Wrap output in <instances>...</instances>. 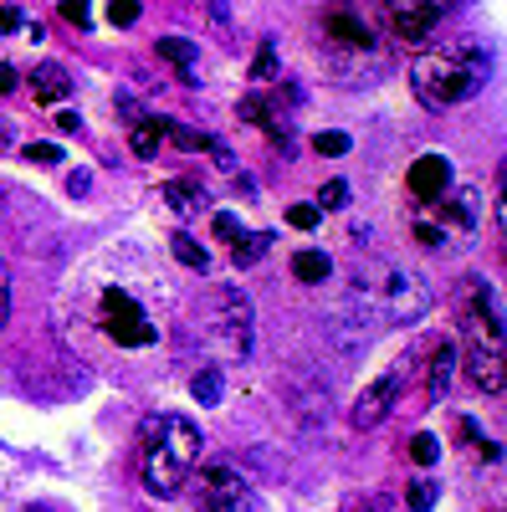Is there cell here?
<instances>
[{"label":"cell","mask_w":507,"mask_h":512,"mask_svg":"<svg viewBox=\"0 0 507 512\" xmlns=\"http://www.w3.org/2000/svg\"><path fill=\"white\" fill-rule=\"evenodd\" d=\"M103 323H108V333H113V344H123V349H144V344H154V323H149V313H144L123 287H108V292H103Z\"/></svg>","instance_id":"6"},{"label":"cell","mask_w":507,"mask_h":512,"mask_svg":"<svg viewBox=\"0 0 507 512\" xmlns=\"http://www.w3.org/2000/svg\"><path fill=\"white\" fill-rule=\"evenodd\" d=\"M446 190H451V164H446L441 154H420V159L410 164V195L441 200Z\"/></svg>","instance_id":"11"},{"label":"cell","mask_w":507,"mask_h":512,"mask_svg":"<svg viewBox=\"0 0 507 512\" xmlns=\"http://www.w3.org/2000/svg\"><path fill=\"white\" fill-rule=\"evenodd\" d=\"M159 57L190 67V62H195V47H190V41H180V36H159Z\"/></svg>","instance_id":"23"},{"label":"cell","mask_w":507,"mask_h":512,"mask_svg":"<svg viewBox=\"0 0 507 512\" xmlns=\"http://www.w3.org/2000/svg\"><path fill=\"white\" fill-rule=\"evenodd\" d=\"M62 16H67V21H72V26H88V21H93V16H88V11H82V6H67V11H62Z\"/></svg>","instance_id":"36"},{"label":"cell","mask_w":507,"mask_h":512,"mask_svg":"<svg viewBox=\"0 0 507 512\" xmlns=\"http://www.w3.org/2000/svg\"><path fill=\"white\" fill-rule=\"evenodd\" d=\"M251 328H257V318H251V303L241 287H226L221 292V338H226V354L231 359H251Z\"/></svg>","instance_id":"7"},{"label":"cell","mask_w":507,"mask_h":512,"mask_svg":"<svg viewBox=\"0 0 507 512\" xmlns=\"http://www.w3.org/2000/svg\"><path fill=\"white\" fill-rule=\"evenodd\" d=\"M190 390H195V400H200V405H216V400L226 395V379H221V369H200Z\"/></svg>","instance_id":"20"},{"label":"cell","mask_w":507,"mask_h":512,"mask_svg":"<svg viewBox=\"0 0 507 512\" xmlns=\"http://www.w3.org/2000/svg\"><path fill=\"white\" fill-rule=\"evenodd\" d=\"M164 134H169V118H139L134 134H129V149H134L139 159H154L159 144H164Z\"/></svg>","instance_id":"17"},{"label":"cell","mask_w":507,"mask_h":512,"mask_svg":"<svg viewBox=\"0 0 507 512\" xmlns=\"http://www.w3.org/2000/svg\"><path fill=\"white\" fill-rule=\"evenodd\" d=\"M426 308H431V287L405 267H390L385 282H379V313L390 323H415Z\"/></svg>","instance_id":"5"},{"label":"cell","mask_w":507,"mask_h":512,"mask_svg":"<svg viewBox=\"0 0 507 512\" xmlns=\"http://www.w3.org/2000/svg\"><path fill=\"white\" fill-rule=\"evenodd\" d=\"M461 441H477V425H472V420H461ZM482 456H487V461H497V446H492V441H482Z\"/></svg>","instance_id":"32"},{"label":"cell","mask_w":507,"mask_h":512,"mask_svg":"<svg viewBox=\"0 0 507 512\" xmlns=\"http://www.w3.org/2000/svg\"><path fill=\"white\" fill-rule=\"evenodd\" d=\"M436 221H446V226H456V231H472V226H477V190H472V185L446 190L441 205H436ZM446 226H441V231H446Z\"/></svg>","instance_id":"13"},{"label":"cell","mask_w":507,"mask_h":512,"mask_svg":"<svg viewBox=\"0 0 507 512\" xmlns=\"http://www.w3.org/2000/svg\"><path fill=\"white\" fill-rule=\"evenodd\" d=\"M175 256H180L185 267H195V272H205V267H210V256H205V251H200L190 236H175Z\"/></svg>","instance_id":"24"},{"label":"cell","mask_w":507,"mask_h":512,"mask_svg":"<svg viewBox=\"0 0 507 512\" xmlns=\"http://www.w3.org/2000/svg\"><path fill=\"white\" fill-rule=\"evenodd\" d=\"M431 502H436V487H431V482H415V487H410V507H415V512H426Z\"/></svg>","instance_id":"31"},{"label":"cell","mask_w":507,"mask_h":512,"mask_svg":"<svg viewBox=\"0 0 507 512\" xmlns=\"http://www.w3.org/2000/svg\"><path fill=\"white\" fill-rule=\"evenodd\" d=\"M251 77H257V82L277 77V47H272V41H267V47L257 52V62H251Z\"/></svg>","instance_id":"25"},{"label":"cell","mask_w":507,"mask_h":512,"mask_svg":"<svg viewBox=\"0 0 507 512\" xmlns=\"http://www.w3.org/2000/svg\"><path fill=\"white\" fill-rule=\"evenodd\" d=\"M287 221L298 226V231H313V226H318V205H292V210H287Z\"/></svg>","instance_id":"28"},{"label":"cell","mask_w":507,"mask_h":512,"mask_svg":"<svg viewBox=\"0 0 507 512\" xmlns=\"http://www.w3.org/2000/svg\"><path fill=\"white\" fill-rule=\"evenodd\" d=\"M395 390H400L395 374H390V379H374L369 390L354 400V410H349V425H354V431H374V425L395 410Z\"/></svg>","instance_id":"9"},{"label":"cell","mask_w":507,"mask_h":512,"mask_svg":"<svg viewBox=\"0 0 507 512\" xmlns=\"http://www.w3.org/2000/svg\"><path fill=\"white\" fill-rule=\"evenodd\" d=\"M344 205H349V185L344 180H328L318 190V216H323V210H344Z\"/></svg>","instance_id":"22"},{"label":"cell","mask_w":507,"mask_h":512,"mask_svg":"<svg viewBox=\"0 0 507 512\" xmlns=\"http://www.w3.org/2000/svg\"><path fill=\"white\" fill-rule=\"evenodd\" d=\"M313 149H318L323 159H338V154H349V134H318Z\"/></svg>","instance_id":"26"},{"label":"cell","mask_w":507,"mask_h":512,"mask_svg":"<svg viewBox=\"0 0 507 512\" xmlns=\"http://www.w3.org/2000/svg\"><path fill=\"white\" fill-rule=\"evenodd\" d=\"M328 272H333V262L323 251H298V256H292V277H298V282H323Z\"/></svg>","instance_id":"18"},{"label":"cell","mask_w":507,"mask_h":512,"mask_svg":"<svg viewBox=\"0 0 507 512\" xmlns=\"http://www.w3.org/2000/svg\"><path fill=\"white\" fill-rule=\"evenodd\" d=\"M467 369L477 379V390L487 395L502 390V318H497V297L482 277L467 282Z\"/></svg>","instance_id":"3"},{"label":"cell","mask_w":507,"mask_h":512,"mask_svg":"<svg viewBox=\"0 0 507 512\" xmlns=\"http://www.w3.org/2000/svg\"><path fill=\"white\" fill-rule=\"evenodd\" d=\"M16 31H21L26 41H41V26H36L21 6H6V11H0V36H16Z\"/></svg>","instance_id":"19"},{"label":"cell","mask_w":507,"mask_h":512,"mask_svg":"<svg viewBox=\"0 0 507 512\" xmlns=\"http://www.w3.org/2000/svg\"><path fill=\"white\" fill-rule=\"evenodd\" d=\"M492 77V52L477 47V41H446V47L420 52L410 67L415 82V98L426 108H456L487 88Z\"/></svg>","instance_id":"1"},{"label":"cell","mask_w":507,"mask_h":512,"mask_svg":"<svg viewBox=\"0 0 507 512\" xmlns=\"http://www.w3.org/2000/svg\"><path fill=\"white\" fill-rule=\"evenodd\" d=\"M451 384H456V344H446V338H441V344L431 349L426 395H431V400H446V390H451Z\"/></svg>","instance_id":"15"},{"label":"cell","mask_w":507,"mask_h":512,"mask_svg":"<svg viewBox=\"0 0 507 512\" xmlns=\"http://www.w3.org/2000/svg\"><path fill=\"white\" fill-rule=\"evenodd\" d=\"M57 128H62V134H77L82 118H77V113H57Z\"/></svg>","instance_id":"35"},{"label":"cell","mask_w":507,"mask_h":512,"mask_svg":"<svg viewBox=\"0 0 507 512\" xmlns=\"http://www.w3.org/2000/svg\"><path fill=\"white\" fill-rule=\"evenodd\" d=\"M190 497H195L200 512H251V507H257V497H251L246 477L236 472V466H226V461H205V466H195Z\"/></svg>","instance_id":"4"},{"label":"cell","mask_w":507,"mask_h":512,"mask_svg":"<svg viewBox=\"0 0 507 512\" xmlns=\"http://www.w3.org/2000/svg\"><path fill=\"white\" fill-rule=\"evenodd\" d=\"M31 98H36L41 108H57V103H67V98H72V77H67V67H57V62H41V67L31 72Z\"/></svg>","instance_id":"12"},{"label":"cell","mask_w":507,"mask_h":512,"mask_svg":"<svg viewBox=\"0 0 507 512\" xmlns=\"http://www.w3.org/2000/svg\"><path fill=\"white\" fill-rule=\"evenodd\" d=\"M139 477L149 497H180V487L190 482V472L200 466V431L190 420H169V415H149L139 425Z\"/></svg>","instance_id":"2"},{"label":"cell","mask_w":507,"mask_h":512,"mask_svg":"<svg viewBox=\"0 0 507 512\" xmlns=\"http://www.w3.org/2000/svg\"><path fill=\"white\" fill-rule=\"evenodd\" d=\"M216 236L231 246V256H236L241 267L262 262V256H267V246H272V236H267V231H246L236 216H216Z\"/></svg>","instance_id":"10"},{"label":"cell","mask_w":507,"mask_h":512,"mask_svg":"<svg viewBox=\"0 0 507 512\" xmlns=\"http://www.w3.org/2000/svg\"><path fill=\"white\" fill-rule=\"evenodd\" d=\"M164 200H169V210H175V216L180 221H190V216H200V210H205V190H200V180H169L164 185Z\"/></svg>","instance_id":"16"},{"label":"cell","mask_w":507,"mask_h":512,"mask_svg":"<svg viewBox=\"0 0 507 512\" xmlns=\"http://www.w3.org/2000/svg\"><path fill=\"white\" fill-rule=\"evenodd\" d=\"M26 159H36V164H62V149H57V144H26Z\"/></svg>","instance_id":"30"},{"label":"cell","mask_w":507,"mask_h":512,"mask_svg":"<svg viewBox=\"0 0 507 512\" xmlns=\"http://www.w3.org/2000/svg\"><path fill=\"white\" fill-rule=\"evenodd\" d=\"M0 93H16V67L0 62Z\"/></svg>","instance_id":"34"},{"label":"cell","mask_w":507,"mask_h":512,"mask_svg":"<svg viewBox=\"0 0 507 512\" xmlns=\"http://www.w3.org/2000/svg\"><path fill=\"white\" fill-rule=\"evenodd\" d=\"M323 31H328V41H333V47H344V52H374V36L359 26V16L333 11V16L323 21Z\"/></svg>","instance_id":"14"},{"label":"cell","mask_w":507,"mask_h":512,"mask_svg":"<svg viewBox=\"0 0 507 512\" xmlns=\"http://www.w3.org/2000/svg\"><path fill=\"white\" fill-rule=\"evenodd\" d=\"M6 318H11V267L0 262V328H6Z\"/></svg>","instance_id":"29"},{"label":"cell","mask_w":507,"mask_h":512,"mask_svg":"<svg viewBox=\"0 0 507 512\" xmlns=\"http://www.w3.org/2000/svg\"><path fill=\"white\" fill-rule=\"evenodd\" d=\"M410 456H415L420 466H431V461L441 456V446H436V436H415V441H410Z\"/></svg>","instance_id":"27"},{"label":"cell","mask_w":507,"mask_h":512,"mask_svg":"<svg viewBox=\"0 0 507 512\" xmlns=\"http://www.w3.org/2000/svg\"><path fill=\"white\" fill-rule=\"evenodd\" d=\"M441 21V6H431V0H395V6H385V26L395 31V41H426Z\"/></svg>","instance_id":"8"},{"label":"cell","mask_w":507,"mask_h":512,"mask_svg":"<svg viewBox=\"0 0 507 512\" xmlns=\"http://www.w3.org/2000/svg\"><path fill=\"white\" fill-rule=\"evenodd\" d=\"M21 512H52V507H41V502H31V507H21Z\"/></svg>","instance_id":"37"},{"label":"cell","mask_w":507,"mask_h":512,"mask_svg":"<svg viewBox=\"0 0 507 512\" xmlns=\"http://www.w3.org/2000/svg\"><path fill=\"white\" fill-rule=\"evenodd\" d=\"M415 241H420V246H431V251H446V231H441V221H436V216H420V221H415Z\"/></svg>","instance_id":"21"},{"label":"cell","mask_w":507,"mask_h":512,"mask_svg":"<svg viewBox=\"0 0 507 512\" xmlns=\"http://www.w3.org/2000/svg\"><path fill=\"white\" fill-rule=\"evenodd\" d=\"M108 16H113V26H129V21L139 16V6H129V0H123V6H113Z\"/></svg>","instance_id":"33"}]
</instances>
